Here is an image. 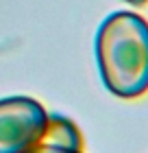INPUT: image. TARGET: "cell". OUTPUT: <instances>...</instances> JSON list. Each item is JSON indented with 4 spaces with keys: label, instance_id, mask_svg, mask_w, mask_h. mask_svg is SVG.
Wrapping results in <instances>:
<instances>
[{
    "label": "cell",
    "instance_id": "obj_2",
    "mask_svg": "<svg viewBox=\"0 0 148 153\" xmlns=\"http://www.w3.org/2000/svg\"><path fill=\"white\" fill-rule=\"evenodd\" d=\"M48 112L31 96L0 99V153H22L39 138Z\"/></svg>",
    "mask_w": 148,
    "mask_h": 153
},
{
    "label": "cell",
    "instance_id": "obj_1",
    "mask_svg": "<svg viewBox=\"0 0 148 153\" xmlns=\"http://www.w3.org/2000/svg\"><path fill=\"white\" fill-rule=\"evenodd\" d=\"M96 61L105 88L118 99L148 92V20L133 11H116L96 33Z\"/></svg>",
    "mask_w": 148,
    "mask_h": 153
},
{
    "label": "cell",
    "instance_id": "obj_3",
    "mask_svg": "<svg viewBox=\"0 0 148 153\" xmlns=\"http://www.w3.org/2000/svg\"><path fill=\"white\" fill-rule=\"evenodd\" d=\"M22 153H83V134L74 120L61 114H48L39 138Z\"/></svg>",
    "mask_w": 148,
    "mask_h": 153
},
{
    "label": "cell",
    "instance_id": "obj_4",
    "mask_svg": "<svg viewBox=\"0 0 148 153\" xmlns=\"http://www.w3.org/2000/svg\"><path fill=\"white\" fill-rule=\"evenodd\" d=\"M124 2H129V4H137V7H139V4H146L148 0H124Z\"/></svg>",
    "mask_w": 148,
    "mask_h": 153
}]
</instances>
